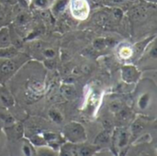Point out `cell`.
Segmentation results:
<instances>
[{
    "instance_id": "cell-1",
    "label": "cell",
    "mask_w": 157,
    "mask_h": 156,
    "mask_svg": "<svg viewBox=\"0 0 157 156\" xmlns=\"http://www.w3.org/2000/svg\"><path fill=\"white\" fill-rule=\"evenodd\" d=\"M63 137L72 143H83L86 140L85 128L77 122H70L63 129Z\"/></svg>"
},
{
    "instance_id": "cell-2",
    "label": "cell",
    "mask_w": 157,
    "mask_h": 156,
    "mask_svg": "<svg viewBox=\"0 0 157 156\" xmlns=\"http://www.w3.org/2000/svg\"><path fill=\"white\" fill-rule=\"evenodd\" d=\"M70 10L77 19H85L89 13V5L86 0H71Z\"/></svg>"
},
{
    "instance_id": "cell-3",
    "label": "cell",
    "mask_w": 157,
    "mask_h": 156,
    "mask_svg": "<svg viewBox=\"0 0 157 156\" xmlns=\"http://www.w3.org/2000/svg\"><path fill=\"white\" fill-rule=\"evenodd\" d=\"M14 58L6 59L0 64V79H7L18 68V62L16 61Z\"/></svg>"
},
{
    "instance_id": "cell-4",
    "label": "cell",
    "mask_w": 157,
    "mask_h": 156,
    "mask_svg": "<svg viewBox=\"0 0 157 156\" xmlns=\"http://www.w3.org/2000/svg\"><path fill=\"white\" fill-rule=\"evenodd\" d=\"M140 72L135 66L132 65H124L121 67V78L127 84L136 83L140 78Z\"/></svg>"
},
{
    "instance_id": "cell-5",
    "label": "cell",
    "mask_w": 157,
    "mask_h": 156,
    "mask_svg": "<svg viewBox=\"0 0 157 156\" xmlns=\"http://www.w3.org/2000/svg\"><path fill=\"white\" fill-rule=\"evenodd\" d=\"M130 141V133L124 129H119L115 131L113 135L112 143H114L115 147L118 149L125 148Z\"/></svg>"
},
{
    "instance_id": "cell-6",
    "label": "cell",
    "mask_w": 157,
    "mask_h": 156,
    "mask_svg": "<svg viewBox=\"0 0 157 156\" xmlns=\"http://www.w3.org/2000/svg\"><path fill=\"white\" fill-rule=\"evenodd\" d=\"M5 132L10 140H19L24 134L23 125L19 122H14L9 126L5 127Z\"/></svg>"
},
{
    "instance_id": "cell-7",
    "label": "cell",
    "mask_w": 157,
    "mask_h": 156,
    "mask_svg": "<svg viewBox=\"0 0 157 156\" xmlns=\"http://www.w3.org/2000/svg\"><path fill=\"white\" fill-rule=\"evenodd\" d=\"M15 100L11 93L5 87H0V106L5 108L13 107Z\"/></svg>"
},
{
    "instance_id": "cell-8",
    "label": "cell",
    "mask_w": 157,
    "mask_h": 156,
    "mask_svg": "<svg viewBox=\"0 0 157 156\" xmlns=\"http://www.w3.org/2000/svg\"><path fill=\"white\" fill-rule=\"evenodd\" d=\"M115 114H116V122L121 125L128 124L131 121V119L132 117V111L128 108H125V107L121 108Z\"/></svg>"
},
{
    "instance_id": "cell-9",
    "label": "cell",
    "mask_w": 157,
    "mask_h": 156,
    "mask_svg": "<svg viewBox=\"0 0 157 156\" xmlns=\"http://www.w3.org/2000/svg\"><path fill=\"white\" fill-rule=\"evenodd\" d=\"M111 137H110V131H104L103 132L99 133L96 140H95V145L98 147H104L110 144Z\"/></svg>"
},
{
    "instance_id": "cell-10",
    "label": "cell",
    "mask_w": 157,
    "mask_h": 156,
    "mask_svg": "<svg viewBox=\"0 0 157 156\" xmlns=\"http://www.w3.org/2000/svg\"><path fill=\"white\" fill-rule=\"evenodd\" d=\"M99 147L97 145H84L82 143H78V149H77V155L81 156H88L94 154Z\"/></svg>"
},
{
    "instance_id": "cell-11",
    "label": "cell",
    "mask_w": 157,
    "mask_h": 156,
    "mask_svg": "<svg viewBox=\"0 0 157 156\" xmlns=\"http://www.w3.org/2000/svg\"><path fill=\"white\" fill-rule=\"evenodd\" d=\"M77 149H78V143H68L61 147V154L68 156L77 155Z\"/></svg>"
},
{
    "instance_id": "cell-12",
    "label": "cell",
    "mask_w": 157,
    "mask_h": 156,
    "mask_svg": "<svg viewBox=\"0 0 157 156\" xmlns=\"http://www.w3.org/2000/svg\"><path fill=\"white\" fill-rule=\"evenodd\" d=\"M61 95L66 99H73L76 95V91L74 86L66 84L61 86Z\"/></svg>"
},
{
    "instance_id": "cell-13",
    "label": "cell",
    "mask_w": 157,
    "mask_h": 156,
    "mask_svg": "<svg viewBox=\"0 0 157 156\" xmlns=\"http://www.w3.org/2000/svg\"><path fill=\"white\" fill-rule=\"evenodd\" d=\"M17 55V50L14 46H7L5 48H0V58L10 59L14 58Z\"/></svg>"
},
{
    "instance_id": "cell-14",
    "label": "cell",
    "mask_w": 157,
    "mask_h": 156,
    "mask_svg": "<svg viewBox=\"0 0 157 156\" xmlns=\"http://www.w3.org/2000/svg\"><path fill=\"white\" fill-rule=\"evenodd\" d=\"M11 44L10 33L7 28H2L0 29V48L7 47Z\"/></svg>"
},
{
    "instance_id": "cell-15",
    "label": "cell",
    "mask_w": 157,
    "mask_h": 156,
    "mask_svg": "<svg viewBox=\"0 0 157 156\" xmlns=\"http://www.w3.org/2000/svg\"><path fill=\"white\" fill-rule=\"evenodd\" d=\"M145 129V123L142 120H136L132 124V133L133 135H139Z\"/></svg>"
},
{
    "instance_id": "cell-16",
    "label": "cell",
    "mask_w": 157,
    "mask_h": 156,
    "mask_svg": "<svg viewBox=\"0 0 157 156\" xmlns=\"http://www.w3.org/2000/svg\"><path fill=\"white\" fill-rule=\"evenodd\" d=\"M69 4V0H57L55 2V4L52 6V11L53 14H59L61 12H63L65 7L67 6V5Z\"/></svg>"
},
{
    "instance_id": "cell-17",
    "label": "cell",
    "mask_w": 157,
    "mask_h": 156,
    "mask_svg": "<svg viewBox=\"0 0 157 156\" xmlns=\"http://www.w3.org/2000/svg\"><path fill=\"white\" fill-rule=\"evenodd\" d=\"M49 117L51 118V120L52 121H54L57 124H60L63 121V115L61 114V112L58 111L55 108H52V109L49 110Z\"/></svg>"
},
{
    "instance_id": "cell-18",
    "label": "cell",
    "mask_w": 157,
    "mask_h": 156,
    "mask_svg": "<svg viewBox=\"0 0 157 156\" xmlns=\"http://www.w3.org/2000/svg\"><path fill=\"white\" fill-rule=\"evenodd\" d=\"M29 142L34 146H43V145H46L47 144V142L44 139V137L43 136H40V134L31 136L29 138Z\"/></svg>"
},
{
    "instance_id": "cell-19",
    "label": "cell",
    "mask_w": 157,
    "mask_h": 156,
    "mask_svg": "<svg viewBox=\"0 0 157 156\" xmlns=\"http://www.w3.org/2000/svg\"><path fill=\"white\" fill-rule=\"evenodd\" d=\"M108 45V40L107 39H104V38H98V39H96L93 42V47L94 49L96 50H98V51H101V50H104Z\"/></svg>"
},
{
    "instance_id": "cell-20",
    "label": "cell",
    "mask_w": 157,
    "mask_h": 156,
    "mask_svg": "<svg viewBox=\"0 0 157 156\" xmlns=\"http://www.w3.org/2000/svg\"><path fill=\"white\" fill-rule=\"evenodd\" d=\"M151 96L149 95V93H145L144 95L141 96L139 101H138V106L141 109H145L148 105H149V101H150Z\"/></svg>"
},
{
    "instance_id": "cell-21",
    "label": "cell",
    "mask_w": 157,
    "mask_h": 156,
    "mask_svg": "<svg viewBox=\"0 0 157 156\" xmlns=\"http://www.w3.org/2000/svg\"><path fill=\"white\" fill-rule=\"evenodd\" d=\"M124 107L123 105V102L120 99H114L112 101L109 102V110L116 113L117 111H119L121 108H122Z\"/></svg>"
},
{
    "instance_id": "cell-22",
    "label": "cell",
    "mask_w": 157,
    "mask_h": 156,
    "mask_svg": "<svg viewBox=\"0 0 157 156\" xmlns=\"http://www.w3.org/2000/svg\"><path fill=\"white\" fill-rule=\"evenodd\" d=\"M0 119L6 126H9L15 122V119L10 114L5 113V112H0Z\"/></svg>"
},
{
    "instance_id": "cell-23",
    "label": "cell",
    "mask_w": 157,
    "mask_h": 156,
    "mask_svg": "<svg viewBox=\"0 0 157 156\" xmlns=\"http://www.w3.org/2000/svg\"><path fill=\"white\" fill-rule=\"evenodd\" d=\"M28 21H29V16L25 13L19 14L17 17V24H18V25H24Z\"/></svg>"
},
{
    "instance_id": "cell-24",
    "label": "cell",
    "mask_w": 157,
    "mask_h": 156,
    "mask_svg": "<svg viewBox=\"0 0 157 156\" xmlns=\"http://www.w3.org/2000/svg\"><path fill=\"white\" fill-rule=\"evenodd\" d=\"M33 4L39 8H46L49 5V0H32Z\"/></svg>"
},
{
    "instance_id": "cell-25",
    "label": "cell",
    "mask_w": 157,
    "mask_h": 156,
    "mask_svg": "<svg viewBox=\"0 0 157 156\" xmlns=\"http://www.w3.org/2000/svg\"><path fill=\"white\" fill-rule=\"evenodd\" d=\"M43 55L47 58V59H50V58H53L54 55H55V51L52 50V49H43Z\"/></svg>"
},
{
    "instance_id": "cell-26",
    "label": "cell",
    "mask_w": 157,
    "mask_h": 156,
    "mask_svg": "<svg viewBox=\"0 0 157 156\" xmlns=\"http://www.w3.org/2000/svg\"><path fill=\"white\" fill-rule=\"evenodd\" d=\"M22 151H23L24 154H26V155H32V153H33V151L31 150L30 144H24L22 147Z\"/></svg>"
},
{
    "instance_id": "cell-27",
    "label": "cell",
    "mask_w": 157,
    "mask_h": 156,
    "mask_svg": "<svg viewBox=\"0 0 157 156\" xmlns=\"http://www.w3.org/2000/svg\"><path fill=\"white\" fill-rule=\"evenodd\" d=\"M113 14H114V16L117 17V18H121L122 17V10L121 9H120V8H115L114 10H113Z\"/></svg>"
},
{
    "instance_id": "cell-28",
    "label": "cell",
    "mask_w": 157,
    "mask_h": 156,
    "mask_svg": "<svg viewBox=\"0 0 157 156\" xmlns=\"http://www.w3.org/2000/svg\"><path fill=\"white\" fill-rule=\"evenodd\" d=\"M0 2L3 4H6V5L13 6V5H16L17 3V0H0Z\"/></svg>"
},
{
    "instance_id": "cell-29",
    "label": "cell",
    "mask_w": 157,
    "mask_h": 156,
    "mask_svg": "<svg viewBox=\"0 0 157 156\" xmlns=\"http://www.w3.org/2000/svg\"><path fill=\"white\" fill-rule=\"evenodd\" d=\"M4 17H5V12L4 10L0 7V22H2L4 20Z\"/></svg>"
},
{
    "instance_id": "cell-30",
    "label": "cell",
    "mask_w": 157,
    "mask_h": 156,
    "mask_svg": "<svg viewBox=\"0 0 157 156\" xmlns=\"http://www.w3.org/2000/svg\"><path fill=\"white\" fill-rule=\"evenodd\" d=\"M146 1H148V2H151V3H156L157 0H146Z\"/></svg>"
},
{
    "instance_id": "cell-31",
    "label": "cell",
    "mask_w": 157,
    "mask_h": 156,
    "mask_svg": "<svg viewBox=\"0 0 157 156\" xmlns=\"http://www.w3.org/2000/svg\"><path fill=\"white\" fill-rule=\"evenodd\" d=\"M130 1H133V0H130Z\"/></svg>"
},
{
    "instance_id": "cell-32",
    "label": "cell",
    "mask_w": 157,
    "mask_h": 156,
    "mask_svg": "<svg viewBox=\"0 0 157 156\" xmlns=\"http://www.w3.org/2000/svg\"><path fill=\"white\" fill-rule=\"evenodd\" d=\"M17 1H20V0H17Z\"/></svg>"
}]
</instances>
